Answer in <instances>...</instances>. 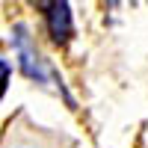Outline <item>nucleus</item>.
Wrapping results in <instances>:
<instances>
[{
  "label": "nucleus",
  "mask_w": 148,
  "mask_h": 148,
  "mask_svg": "<svg viewBox=\"0 0 148 148\" xmlns=\"http://www.w3.org/2000/svg\"><path fill=\"white\" fill-rule=\"evenodd\" d=\"M45 18H47V30H51L53 42H65L71 36V12L65 3H45Z\"/></svg>",
  "instance_id": "f03ea898"
},
{
  "label": "nucleus",
  "mask_w": 148,
  "mask_h": 148,
  "mask_svg": "<svg viewBox=\"0 0 148 148\" xmlns=\"http://www.w3.org/2000/svg\"><path fill=\"white\" fill-rule=\"evenodd\" d=\"M0 148H56V145L45 133H39V127H27V133H21L15 121H9L3 139H0Z\"/></svg>",
  "instance_id": "f257e3e1"
},
{
  "label": "nucleus",
  "mask_w": 148,
  "mask_h": 148,
  "mask_svg": "<svg viewBox=\"0 0 148 148\" xmlns=\"http://www.w3.org/2000/svg\"><path fill=\"white\" fill-rule=\"evenodd\" d=\"M6 80H9V65L0 59V98H3V92H6Z\"/></svg>",
  "instance_id": "20e7f679"
},
{
  "label": "nucleus",
  "mask_w": 148,
  "mask_h": 148,
  "mask_svg": "<svg viewBox=\"0 0 148 148\" xmlns=\"http://www.w3.org/2000/svg\"><path fill=\"white\" fill-rule=\"evenodd\" d=\"M15 45H18V56H21V68L30 74V77H36V80H45L47 77V65L42 62V56H39V51H33L30 47V39L24 36V30H18V36H15Z\"/></svg>",
  "instance_id": "7ed1b4c3"
}]
</instances>
